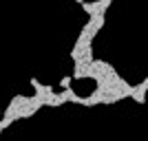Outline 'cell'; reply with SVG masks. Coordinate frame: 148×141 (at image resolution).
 I'll return each mask as SVG.
<instances>
[{
    "label": "cell",
    "mask_w": 148,
    "mask_h": 141,
    "mask_svg": "<svg viewBox=\"0 0 148 141\" xmlns=\"http://www.w3.org/2000/svg\"><path fill=\"white\" fill-rule=\"evenodd\" d=\"M111 2L113 0H93V2H84V0H82L80 7L84 9V13H86L88 18H91V16H106Z\"/></svg>",
    "instance_id": "6da1fadb"
},
{
    "label": "cell",
    "mask_w": 148,
    "mask_h": 141,
    "mask_svg": "<svg viewBox=\"0 0 148 141\" xmlns=\"http://www.w3.org/2000/svg\"><path fill=\"white\" fill-rule=\"evenodd\" d=\"M29 84L33 86V93L42 97V101H47V97H49L51 93H53V88H51V86L42 84V82H40V80H36V77H31V80H29Z\"/></svg>",
    "instance_id": "7a4b0ae2"
},
{
    "label": "cell",
    "mask_w": 148,
    "mask_h": 141,
    "mask_svg": "<svg viewBox=\"0 0 148 141\" xmlns=\"http://www.w3.org/2000/svg\"><path fill=\"white\" fill-rule=\"evenodd\" d=\"M146 93H148L146 82H139V84H135L130 88V97L135 99L137 104H146Z\"/></svg>",
    "instance_id": "3957f363"
},
{
    "label": "cell",
    "mask_w": 148,
    "mask_h": 141,
    "mask_svg": "<svg viewBox=\"0 0 148 141\" xmlns=\"http://www.w3.org/2000/svg\"><path fill=\"white\" fill-rule=\"evenodd\" d=\"M73 84V75H64L60 80V88H66V86H71Z\"/></svg>",
    "instance_id": "277c9868"
},
{
    "label": "cell",
    "mask_w": 148,
    "mask_h": 141,
    "mask_svg": "<svg viewBox=\"0 0 148 141\" xmlns=\"http://www.w3.org/2000/svg\"><path fill=\"white\" fill-rule=\"evenodd\" d=\"M144 82H146V86H148V77H146V80H144Z\"/></svg>",
    "instance_id": "5b68a950"
},
{
    "label": "cell",
    "mask_w": 148,
    "mask_h": 141,
    "mask_svg": "<svg viewBox=\"0 0 148 141\" xmlns=\"http://www.w3.org/2000/svg\"><path fill=\"white\" fill-rule=\"evenodd\" d=\"M0 117H2V110H0Z\"/></svg>",
    "instance_id": "8992f818"
}]
</instances>
